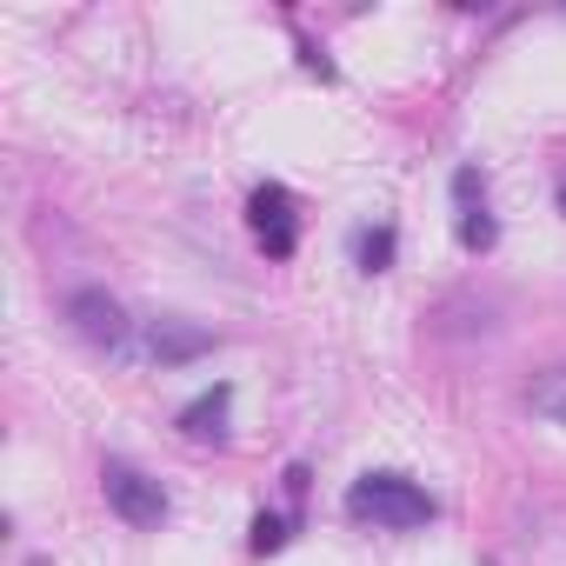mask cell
I'll list each match as a JSON object with an SVG mask.
<instances>
[{"instance_id":"10","label":"cell","mask_w":566,"mask_h":566,"mask_svg":"<svg viewBox=\"0 0 566 566\" xmlns=\"http://www.w3.org/2000/svg\"><path fill=\"white\" fill-rule=\"evenodd\" d=\"M287 539H294V533H287V520H280V513H253V526H247V546H253V553H280Z\"/></svg>"},{"instance_id":"6","label":"cell","mask_w":566,"mask_h":566,"mask_svg":"<svg viewBox=\"0 0 566 566\" xmlns=\"http://www.w3.org/2000/svg\"><path fill=\"white\" fill-rule=\"evenodd\" d=\"M227 413H233V380H220V387H207L200 400H187L180 413H174V427H180V440H193V447H220L227 440Z\"/></svg>"},{"instance_id":"4","label":"cell","mask_w":566,"mask_h":566,"mask_svg":"<svg viewBox=\"0 0 566 566\" xmlns=\"http://www.w3.org/2000/svg\"><path fill=\"white\" fill-rule=\"evenodd\" d=\"M247 227H253V240H260L266 260H294L301 253V200L280 180H266V187L247 193Z\"/></svg>"},{"instance_id":"8","label":"cell","mask_w":566,"mask_h":566,"mask_svg":"<svg viewBox=\"0 0 566 566\" xmlns=\"http://www.w3.org/2000/svg\"><path fill=\"white\" fill-rule=\"evenodd\" d=\"M493 240H500L493 213H486V207H467V213H460V247H467V253H486Z\"/></svg>"},{"instance_id":"7","label":"cell","mask_w":566,"mask_h":566,"mask_svg":"<svg viewBox=\"0 0 566 566\" xmlns=\"http://www.w3.org/2000/svg\"><path fill=\"white\" fill-rule=\"evenodd\" d=\"M394 253H400L394 220H374V227H360V233H354V260H360V273H387V266H394Z\"/></svg>"},{"instance_id":"2","label":"cell","mask_w":566,"mask_h":566,"mask_svg":"<svg viewBox=\"0 0 566 566\" xmlns=\"http://www.w3.org/2000/svg\"><path fill=\"white\" fill-rule=\"evenodd\" d=\"M101 493H107V506L127 520V526H160L167 513H174V500H167V486L154 480V473H140L134 460H101Z\"/></svg>"},{"instance_id":"13","label":"cell","mask_w":566,"mask_h":566,"mask_svg":"<svg viewBox=\"0 0 566 566\" xmlns=\"http://www.w3.org/2000/svg\"><path fill=\"white\" fill-rule=\"evenodd\" d=\"M307 480H314V473L294 460V467H287V500H307Z\"/></svg>"},{"instance_id":"9","label":"cell","mask_w":566,"mask_h":566,"mask_svg":"<svg viewBox=\"0 0 566 566\" xmlns=\"http://www.w3.org/2000/svg\"><path fill=\"white\" fill-rule=\"evenodd\" d=\"M533 413H546V420L566 427V367H553V374L533 387Z\"/></svg>"},{"instance_id":"12","label":"cell","mask_w":566,"mask_h":566,"mask_svg":"<svg viewBox=\"0 0 566 566\" xmlns=\"http://www.w3.org/2000/svg\"><path fill=\"white\" fill-rule=\"evenodd\" d=\"M301 67H307V74H321V81H334V61H327V54H321L307 34H301Z\"/></svg>"},{"instance_id":"3","label":"cell","mask_w":566,"mask_h":566,"mask_svg":"<svg viewBox=\"0 0 566 566\" xmlns=\"http://www.w3.org/2000/svg\"><path fill=\"white\" fill-rule=\"evenodd\" d=\"M67 327L87 340V347H101V354H134V321H127V307L107 294V287H74L67 294Z\"/></svg>"},{"instance_id":"1","label":"cell","mask_w":566,"mask_h":566,"mask_svg":"<svg viewBox=\"0 0 566 566\" xmlns=\"http://www.w3.org/2000/svg\"><path fill=\"white\" fill-rule=\"evenodd\" d=\"M347 513L380 526V533H413V526H427L440 513V500L420 480H407V473H360L347 486Z\"/></svg>"},{"instance_id":"14","label":"cell","mask_w":566,"mask_h":566,"mask_svg":"<svg viewBox=\"0 0 566 566\" xmlns=\"http://www.w3.org/2000/svg\"><path fill=\"white\" fill-rule=\"evenodd\" d=\"M559 207H566V193H559Z\"/></svg>"},{"instance_id":"11","label":"cell","mask_w":566,"mask_h":566,"mask_svg":"<svg viewBox=\"0 0 566 566\" xmlns=\"http://www.w3.org/2000/svg\"><path fill=\"white\" fill-rule=\"evenodd\" d=\"M480 193H486V174H480L473 160H467V167H453V200H460V213H467V207H486Z\"/></svg>"},{"instance_id":"5","label":"cell","mask_w":566,"mask_h":566,"mask_svg":"<svg viewBox=\"0 0 566 566\" xmlns=\"http://www.w3.org/2000/svg\"><path fill=\"white\" fill-rule=\"evenodd\" d=\"M213 347H220V334H213V327H200V321H180V314H160V321H147V340H140V354H147V360H160V367L207 360Z\"/></svg>"}]
</instances>
